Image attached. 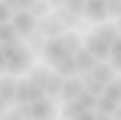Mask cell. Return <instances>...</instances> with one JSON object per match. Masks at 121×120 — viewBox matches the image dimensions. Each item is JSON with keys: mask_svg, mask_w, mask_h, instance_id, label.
Returning a JSON list of instances; mask_svg holds the SVG:
<instances>
[{"mask_svg": "<svg viewBox=\"0 0 121 120\" xmlns=\"http://www.w3.org/2000/svg\"><path fill=\"white\" fill-rule=\"evenodd\" d=\"M33 52L31 48L22 42L20 47L7 59L6 65V73L13 74V76H21L30 71V68L33 66Z\"/></svg>", "mask_w": 121, "mask_h": 120, "instance_id": "obj_1", "label": "cell"}, {"mask_svg": "<svg viewBox=\"0 0 121 120\" xmlns=\"http://www.w3.org/2000/svg\"><path fill=\"white\" fill-rule=\"evenodd\" d=\"M42 54L45 55L47 62L51 66H54L58 62L74 55V53L65 46L61 34L55 36V37H49L45 41L43 48H42Z\"/></svg>", "mask_w": 121, "mask_h": 120, "instance_id": "obj_2", "label": "cell"}, {"mask_svg": "<svg viewBox=\"0 0 121 120\" xmlns=\"http://www.w3.org/2000/svg\"><path fill=\"white\" fill-rule=\"evenodd\" d=\"M11 22L21 39H30L38 27V19L28 9H19L13 13Z\"/></svg>", "mask_w": 121, "mask_h": 120, "instance_id": "obj_3", "label": "cell"}, {"mask_svg": "<svg viewBox=\"0 0 121 120\" xmlns=\"http://www.w3.org/2000/svg\"><path fill=\"white\" fill-rule=\"evenodd\" d=\"M85 47L87 51L98 60V61H107L111 58L109 54V44L96 36L94 32L89 33L85 39Z\"/></svg>", "mask_w": 121, "mask_h": 120, "instance_id": "obj_4", "label": "cell"}, {"mask_svg": "<svg viewBox=\"0 0 121 120\" xmlns=\"http://www.w3.org/2000/svg\"><path fill=\"white\" fill-rule=\"evenodd\" d=\"M30 104L32 119H53L56 117V106L48 97L41 98Z\"/></svg>", "mask_w": 121, "mask_h": 120, "instance_id": "obj_5", "label": "cell"}, {"mask_svg": "<svg viewBox=\"0 0 121 120\" xmlns=\"http://www.w3.org/2000/svg\"><path fill=\"white\" fill-rule=\"evenodd\" d=\"M82 15L89 22H102L107 15L106 0H86Z\"/></svg>", "mask_w": 121, "mask_h": 120, "instance_id": "obj_6", "label": "cell"}, {"mask_svg": "<svg viewBox=\"0 0 121 120\" xmlns=\"http://www.w3.org/2000/svg\"><path fill=\"white\" fill-rule=\"evenodd\" d=\"M39 32L46 37H55L60 36L65 31V24L59 18L58 14H47L46 17L40 18L38 21Z\"/></svg>", "mask_w": 121, "mask_h": 120, "instance_id": "obj_7", "label": "cell"}, {"mask_svg": "<svg viewBox=\"0 0 121 120\" xmlns=\"http://www.w3.org/2000/svg\"><path fill=\"white\" fill-rule=\"evenodd\" d=\"M85 88H86V85H85L83 80L79 78V77L74 76V77L65 78L59 98L62 101H68V100H72V99H77L78 95Z\"/></svg>", "mask_w": 121, "mask_h": 120, "instance_id": "obj_8", "label": "cell"}, {"mask_svg": "<svg viewBox=\"0 0 121 120\" xmlns=\"http://www.w3.org/2000/svg\"><path fill=\"white\" fill-rule=\"evenodd\" d=\"M74 60H75V65H77L79 74L92 71L93 67L95 66V64L98 62V60L87 51V48L85 46H81L74 53Z\"/></svg>", "mask_w": 121, "mask_h": 120, "instance_id": "obj_9", "label": "cell"}, {"mask_svg": "<svg viewBox=\"0 0 121 120\" xmlns=\"http://www.w3.org/2000/svg\"><path fill=\"white\" fill-rule=\"evenodd\" d=\"M18 78L13 74H6L2 76L0 80V95L5 99V101L8 105H15L14 104V93H15V85Z\"/></svg>", "mask_w": 121, "mask_h": 120, "instance_id": "obj_10", "label": "cell"}, {"mask_svg": "<svg viewBox=\"0 0 121 120\" xmlns=\"http://www.w3.org/2000/svg\"><path fill=\"white\" fill-rule=\"evenodd\" d=\"M92 76L96 81L107 85L113 78H115V71L106 61H98L92 70Z\"/></svg>", "mask_w": 121, "mask_h": 120, "instance_id": "obj_11", "label": "cell"}, {"mask_svg": "<svg viewBox=\"0 0 121 120\" xmlns=\"http://www.w3.org/2000/svg\"><path fill=\"white\" fill-rule=\"evenodd\" d=\"M49 73H51V70L45 65L32 66L28 71L27 79H28L30 82H32V84L37 85L38 87L45 89V86H46V82L48 80Z\"/></svg>", "mask_w": 121, "mask_h": 120, "instance_id": "obj_12", "label": "cell"}, {"mask_svg": "<svg viewBox=\"0 0 121 120\" xmlns=\"http://www.w3.org/2000/svg\"><path fill=\"white\" fill-rule=\"evenodd\" d=\"M64 80H65V78H64L61 74H59L56 71H51L48 80H47L46 86H45L46 97H48V98H51V99L58 98V97L60 95Z\"/></svg>", "mask_w": 121, "mask_h": 120, "instance_id": "obj_13", "label": "cell"}, {"mask_svg": "<svg viewBox=\"0 0 121 120\" xmlns=\"http://www.w3.org/2000/svg\"><path fill=\"white\" fill-rule=\"evenodd\" d=\"M54 71H56L59 74H61L64 78H69V77H74L78 73V68L75 65V60H74V55L58 62L56 65L53 66Z\"/></svg>", "mask_w": 121, "mask_h": 120, "instance_id": "obj_14", "label": "cell"}, {"mask_svg": "<svg viewBox=\"0 0 121 120\" xmlns=\"http://www.w3.org/2000/svg\"><path fill=\"white\" fill-rule=\"evenodd\" d=\"M94 33L96 36H99L104 41H106L107 44H112L114 40L119 37V31L117 28V26L114 24H104L99 27H96L94 30Z\"/></svg>", "mask_w": 121, "mask_h": 120, "instance_id": "obj_15", "label": "cell"}, {"mask_svg": "<svg viewBox=\"0 0 121 120\" xmlns=\"http://www.w3.org/2000/svg\"><path fill=\"white\" fill-rule=\"evenodd\" d=\"M28 89H30V81L27 78H20L15 85V93H14V104H25L28 102Z\"/></svg>", "mask_w": 121, "mask_h": 120, "instance_id": "obj_16", "label": "cell"}, {"mask_svg": "<svg viewBox=\"0 0 121 120\" xmlns=\"http://www.w3.org/2000/svg\"><path fill=\"white\" fill-rule=\"evenodd\" d=\"M85 111L86 108L77 99H72V100L65 101V105L62 106V117L68 118V119H77Z\"/></svg>", "mask_w": 121, "mask_h": 120, "instance_id": "obj_17", "label": "cell"}, {"mask_svg": "<svg viewBox=\"0 0 121 120\" xmlns=\"http://www.w3.org/2000/svg\"><path fill=\"white\" fill-rule=\"evenodd\" d=\"M104 95L111 98L112 100L117 101L119 105L121 104V77L113 78L104 88Z\"/></svg>", "mask_w": 121, "mask_h": 120, "instance_id": "obj_18", "label": "cell"}, {"mask_svg": "<svg viewBox=\"0 0 121 120\" xmlns=\"http://www.w3.org/2000/svg\"><path fill=\"white\" fill-rule=\"evenodd\" d=\"M119 107V104L114 100H112L111 98L101 94L100 97H98V101H96V106H95V111L98 112H104L107 114H111Z\"/></svg>", "mask_w": 121, "mask_h": 120, "instance_id": "obj_19", "label": "cell"}, {"mask_svg": "<svg viewBox=\"0 0 121 120\" xmlns=\"http://www.w3.org/2000/svg\"><path fill=\"white\" fill-rule=\"evenodd\" d=\"M62 40H64V44L67 48H69L73 53H75L79 48L81 47V39L79 37V34L77 32H73V31H68V32H65L61 34Z\"/></svg>", "mask_w": 121, "mask_h": 120, "instance_id": "obj_20", "label": "cell"}, {"mask_svg": "<svg viewBox=\"0 0 121 120\" xmlns=\"http://www.w3.org/2000/svg\"><path fill=\"white\" fill-rule=\"evenodd\" d=\"M28 11L37 19H40V18H43L51 13V4L47 0H35Z\"/></svg>", "mask_w": 121, "mask_h": 120, "instance_id": "obj_21", "label": "cell"}, {"mask_svg": "<svg viewBox=\"0 0 121 120\" xmlns=\"http://www.w3.org/2000/svg\"><path fill=\"white\" fill-rule=\"evenodd\" d=\"M18 38H20V37L17 34V32H15L11 21L0 24V44L8 42V41L15 40Z\"/></svg>", "mask_w": 121, "mask_h": 120, "instance_id": "obj_22", "label": "cell"}, {"mask_svg": "<svg viewBox=\"0 0 121 120\" xmlns=\"http://www.w3.org/2000/svg\"><path fill=\"white\" fill-rule=\"evenodd\" d=\"M77 100L80 102L86 110H95L96 101H98V97L94 95L93 93H91L88 89L85 88L80 94L78 95Z\"/></svg>", "mask_w": 121, "mask_h": 120, "instance_id": "obj_23", "label": "cell"}, {"mask_svg": "<svg viewBox=\"0 0 121 120\" xmlns=\"http://www.w3.org/2000/svg\"><path fill=\"white\" fill-rule=\"evenodd\" d=\"M86 0H66L65 1V7L75 17H81L83 13Z\"/></svg>", "mask_w": 121, "mask_h": 120, "instance_id": "obj_24", "label": "cell"}, {"mask_svg": "<svg viewBox=\"0 0 121 120\" xmlns=\"http://www.w3.org/2000/svg\"><path fill=\"white\" fill-rule=\"evenodd\" d=\"M22 42H24V41H22L21 38H18V39L8 41V42H2V44H0V47H1L2 53L5 54L6 59H8V58L20 47V45H21Z\"/></svg>", "mask_w": 121, "mask_h": 120, "instance_id": "obj_25", "label": "cell"}, {"mask_svg": "<svg viewBox=\"0 0 121 120\" xmlns=\"http://www.w3.org/2000/svg\"><path fill=\"white\" fill-rule=\"evenodd\" d=\"M56 14H58L59 18L62 20V22L65 24V26L67 25V26L72 27V26H74V25L78 22V17H75L74 14H72L66 7H65V8H61V6H59Z\"/></svg>", "mask_w": 121, "mask_h": 120, "instance_id": "obj_26", "label": "cell"}, {"mask_svg": "<svg viewBox=\"0 0 121 120\" xmlns=\"http://www.w3.org/2000/svg\"><path fill=\"white\" fill-rule=\"evenodd\" d=\"M106 6L109 18H119L121 15V0H106Z\"/></svg>", "mask_w": 121, "mask_h": 120, "instance_id": "obj_27", "label": "cell"}, {"mask_svg": "<svg viewBox=\"0 0 121 120\" xmlns=\"http://www.w3.org/2000/svg\"><path fill=\"white\" fill-rule=\"evenodd\" d=\"M46 93L45 89L38 87L37 85L30 82V89H28V102H33L35 100H39L41 98H45Z\"/></svg>", "mask_w": 121, "mask_h": 120, "instance_id": "obj_28", "label": "cell"}, {"mask_svg": "<svg viewBox=\"0 0 121 120\" xmlns=\"http://www.w3.org/2000/svg\"><path fill=\"white\" fill-rule=\"evenodd\" d=\"M11 18H12V12L6 7V5L2 2V0H0V24L9 21Z\"/></svg>", "mask_w": 121, "mask_h": 120, "instance_id": "obj_29", "label": "cell"}, {"mask_svg": "<svg viewBox=\"0 0 121 120\" xmlns=\"http://www.w3.org/2000/svg\"><path fill=\"white\" fill-rule=\"evenodd\" d=\"M17 108L19 110V112L21 113L24 119H32V116H31V104L30 102L19 104V105H17Z\"/></svg>", "mask_w": 121, "mask_h": 120, "instance_id": "obj_30", "label": "cell"}, {"mask_svg": "<svg viewBox=\"0 0 121 120\" xmlns=\"http://www.w3.org/2000/svg\"><path fill=\"white\" fill-rule=\"evenodd\" d=\"M109 54L111 57L121 54V34H119V37L109 45Z\"/></svg>", "mask_w": 121, "mask_h": 120, "instance_id": "obj_31", "label": "cell"}, {"mask_svg": "<svg viewBox=\"0 0 121 120\" xmlns=\"http://www.w3.org/2000/svg\"><path fill=\"white\" fill-rule=\"evenodd\" d=\"M109 65L113 67L114 71L121 72V54H117L109 58Z\"/></svg>", "mask_w": 121, "mask_h": 120, "instance_id": "obj_32", "label": "cell"}, {"mask_svg": "<svg viewBox=\"0 0 121 120\" xmlns=\"http://www.w3.org/2000/svg\"><path fill=\"white\" fill-rule=\"evenodd\" d=\"M2 2H4V4L6 5V7L12 12V14L15 13V12H18V11L20 9L18 0H2Z\"/></svg>", "mask_w": 121, "mask_h": 120, "instance_id": "obj_33", "label": "cell"}, {"mask_svg": "<svg viewBox=\"0 0 121 120\" xmlns=\"http://www.w3.org/2000/svg\"><path fill=\"white\" fill-rule=\"evenodd\" d=\"M77 119L78 120H81V119L95 120V111H94V110H86L83 113H81Z\"/></svg>", "mask_w": 121, "mask_h": 120, "instance_id": "obj_34", "label": "cell"}, {"mask_svg": "<svg viewBox=\"0 0 121 120\" xmlns=\"http://www.w3.org/2000/svg\"><path fill=\"white\" fill-rule=\"evenodd\" d=\"M4 118H6V119H24L22 116H21V113L19 112V110L17 107L14 110L9 111V113H7Z\"/></svg>", "mask_w": 121, "mask_h": 120, "instance_id": "obj_35", "label": "cell"}, {"mask_svg": "<svg viewBox=\"0 0 121 120\" xmlns=\"http://www.w3.org/2000/svg\"><path fill=\"white\" fill-rule=\"evenodd\" d=\"M6 65H7V59H6V57L2 53V49L0 47V74L6 73Z\"/></svg>", "mask_w": 121, "mask_h": 120, "instance_id": "obj_36", "label": "cell"}, {"mask_svg": "<svg viewBox=\"0 0 121 120\" xmlns=\"http://www.w3.org/2000/svg\"><path fill=\"white\" fill-rule=\"evenodd\" d=\"M35 0H18L20 9H30Z\"/></svg>", "mask_w": 121, "mask_h": 120, "instance_id": "obj_37", "label": "cell"}, {"mask_svg": "<svg viewBox=\"0 0 121 120\" xmlns=\"http://www.w3.org/2000/svg\"><path fill=\"white\" fill-rule=\"evenodd\" d=\"M7 107H8V104L5 101V99L0 95V113H4V112H6V110H7Z\"/></svg>", "mask_w": 121, "mask_h": 120, "instance_id": "obj_38", "label": "cell"}, {"mask_svg": "<svg viewBox=\"0 0 121 120\" xmlns=\"http://www.w3.org/2000/svg\"><path fill=\"white\" fill-rule=\"evenodd\" d=\"M47 1H48L51 5H53V6H55V7H59V6H62L66 0H47Z\"/></svg>", "mask_w": 121, "mask_h": 120, "instance_id": "obj_39", "label": "cell"}, {"mask_svg": "<svg viewBox=\"0 0 121 120\" xmlns=\"http://www.w3.org/2000/svg\"><path fill=\"white\" fill-rule=\"evenodd\" d=\"M112 118L113 119H121V107L120 106L112 113Z\"/></svg>", "mask_w": 121, "mask_h": 120, "instance_id": "obj_40", "label": "cell"}, {"mask_svg": "<svg viewBox=\"0 0 121 120\" xmlns=\"http://www.w3.org/2000/svg\"><path fill=\"white\" fill-rule=\"evenodd\" d=\"M117 28H118V31H119V33L121 34V19L118 21V26H117Z\"/></svg>", "mask_w": 121, "mask_h": 120, "instance_id": "obj_41", "label": "cell"}, {"mask_svg": "<svg viewBox=\"0 0 121 120\" xmlns=\"http://www.w3.org/2000/svg\"><path fill=\"white\" fill-rule=\"evenodd\" d=\"M0 80H1V76H0Z\"/></svg>", "mask_w": 121, "mask_h": 120, "instance_id": "obj_42", "label": "cell"}, {"mask_svg": "<svg viewBox=\"0 0 121 120\" xmlns=\"http://www.w3.org/2000/svg\"><path fill=\"white\" fill-rule=\"evenodd\" d=\"M0 118H1V117H0Z\"/></svg>", "mask_w": 121, "mask_h": 120, "instance_id": "obj_43", "label": "cell"}, {"mask_svg": "<svg viewBox=\"0 0 121 120\" xmlns=\"http://www.w3.org/2000/svg\"><path fill=\"white\" fill-rule=\"evenodd\" d=\"M120 17H121V15H120Z\"/></svg>", "mask_w": 121, "mask_h": 120, "instance_id": "obj_44", "label": "cell"}]
</instances>
